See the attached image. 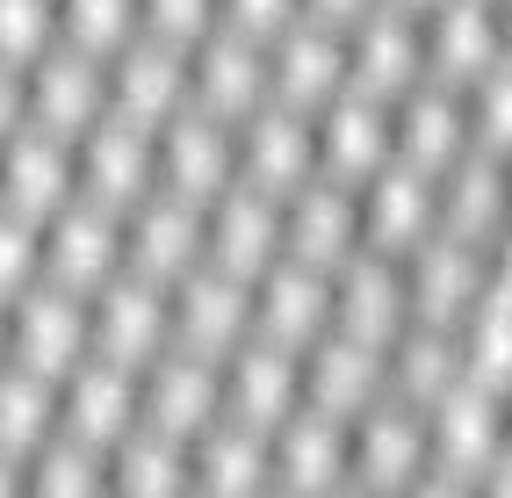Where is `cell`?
Returning a JSON list of instances; mask_svg holds the SVG:
<instances>
[{"instance_id":"obj_1","label":"cell","mask_w":512,"mask_h":498,"mask_svg":"<svg viewBox=\"0 0 512 498\" xmlns=\"http://www.w3.org/2000/svg\"><path fill=\"white\" fill-rule=\"evenodd\" d=\"M87 354H94V340H87V296H73V289H58V282L37 275L8 304V361L29 369V376H44V383H65Z\"/></svg>"},{"instance_id":"obj_2","label":"cell","mask_w":512,"mask_h":498,"mask_svg":"<svg viewBox=\"0 0 512 498\" xmlns=\"http://www.w3.org/2000/svg\"><path fill=\"white\" fill-rule=\"evenodd\" d=\"M426 477V412L375 397L347 419V491H419Z\"/></svg>"},{"instance_id":"obj_3","label":"cell","mask_w":512,"mask_h":498,"mask_svg":"<svg viewBox=\"0 0 512 498\" xmlns=\"http://www.w3.org/2000/svg\"><path fill=\"white\" fill-rule=\"evenodd\" d=\"M73 181H80V195L87 203H101V210H130L138 195H152L159 188V159H152V130L145 123H130V116H116V109H101L80 138H73Z\"/></svg>"},{"instance_id":"obj_4","label":"cell","mask_w":512,"mask_h":498,"mask_svg":"<svg viewBox=\"0 0 512 498\" xmlns=\"http://www.w3.org/2000/svg\"><path fill=\"white\" fill-rule=\"evenodd\" d=\"M397 275H404V311L419 325H448V332L476 311V296L491 282L484 246H469V239H455V231H440V224L397 260Z\"/></svg>"},{"instance_id":"obj_5","label":"cell","mask_w":512,"mask_h":498,"mask_svg":"<svg viewBox=\"0 0 512 498\" xmlns=\"http://www.w3.org/2000/svg\"><path fill=\"white\" fill-rule=\"evenodd\" d=\"M354 217H361V253L404 260L440 224V181L390 152L368 181H354Z\"/></svg>"},{"instance_id":"obj_6","label":"cell","mask_w":512,"mask_h":498,"mask_svg":"<svg viewBox=\"0 0 512 498\" xmlns=\"http://www.w3.org/2000/svg\"><path fill=\"white\" fill-rule=\"evenodd\" d=\"M166 325H174L181 347L224 361L253 332V282L217 268V260H195L181 282H166Z\"/></svg>"},{"instance_id":"obj_7","label":"cell","mask_w":512,"mask_h":498,"mask_svg":"<svg viewBox=\"0 0 512 498\" xmlns=\"http://www.w3.org/2000/svg\"><path fill=\"white\" fill-rule=\"evenodd\" d=\"M231 145H238V181L260 188V195H275V203L318 174L311 109H289V102H275V94L231 123Z\"/></svg>"},{"instance_id":"obj_8","label":"cell","mask_w":512,"mask_h":498,"mask_svg":"<svg viewBox=\"0 0 512 498\" xmlns=\"http://www.w3.org/2000/svg\"><path fill=\"white\" fill-rule=\"evenodd\" d=\"M296 369H303V405H318L332 419H354L375 397H390V347L361 340V332H339V325H325L296 354Z\"/></svg>"},{"instance_id":"obj_9","label":"cell","mask_w":512,"mask_h":498,"mask_svg":"<svg viewBox=\"0 0 512 498\" xmlns=\"http://www.w3.org/2000/svg\"><path fill=\"white\" fill-rule=\"evenodd\" d=\"M87 340H94V354L123 361V369H145V361L174 340V325H166V282L116 268L87 296Z\"/></svg>"},{"instance_id":"obj_10","label":"cell","mask_w":512,"mask_h":498,"mask_svg":"<svg viewBox=\"0 0 512 498\" xmlns=\"http://www.w3.org/2000/svg\"><path fill=\"white\" fill-rule=\"evenodd\" d=\"M303 405V369H296V347H275L246 332L224 361H217V412L260 426V434H275V426Z\"/></svg>"},{"instance_id":"obj_11","label":"cell","mask_w":512,"mask_h":498,"mask_svg":"<svg viewBox=\"0 0 512 498\" xmlns=\"http://www.w3.org/2000/svg\"><path fill=\"white\" fill-rule=\"evenodd\" d=\"M152 159H159V188L188 195V203H210L238 181V145H231V123L210 109H174L152 130Z\"/></svg>"},{"instance_id":"obj_12","label":"cell","mask_w":512,"mask_h":498,"mask_svg":"<svg viewBox=\"0 0 512 498\" xmlns=\"http://www.w3.org/2000/svg\"><path fill=\"white\" fill-rule=\"evenodd\" d=\"M188 102L210 109V116H224V123H238L246 109H260L267 102V44L246 37V29L210 22L188 44Z\"/></svg>"},{"instance_id":"obj_13","label":"cell","mask_w":512,"mask_h":498,"mask_svg":"<svg viewBox=\"0 0 512 498\" xmlns=\"http://www.w3.org/2000/svg\"><path fill=\"white\" fill-rule=\"evenodd\" d=\"M22 87H29V123L58 130V138H80V130L109 109V58H94V51L58 37L44 58L22 65Z\"/></svg>"},{"instance_id":"obj_14","label":"cell","mask_w":512,"mask_h":498,"mask_svg":"<svg viewBox=\"0 0 512 498\" xmlns=\"http://www.w3.org/2000/svg\"><path fill=\"white\" fill-rule=\"evenodd\" d=\"M426 80V51H419V15L397 8V0H375V8L347 29V87L375 94V102H397Z\"/></svg>"},{"instance_id":"obj_15","label":"cell","mask_w":512,"mask_h":498,"mask_svg":"<svg viewBox=\"0 0 512 498\" xmlns=\"http://www.w3.org/2000/svg\"><path fill=\"white\" fill-rule=\"evenodd\" d=\"M116 268H123V217L116 210L73 195L65 210L44 217V282L73 289V296H94Z\"/></svg>"},{"instance_id":"obj_16","label":"cell","mask_w":512,"mask_h":498,"mask_svg":"<svg viewBox=\"0 0 512 498\" xmlns=\"http://www.w3.org/2000/svg\"><path fill=\"white\" fill-rule=\"evenodd\" d=\"M138 419L159 426V434H202L217 419V354H195L181 340H166L145 369H138Z\"/></svg>"},{"instance_id":"obj_17","label":"cell","mask_w":512,"mask_h":498,"mask_svg":"<svg viewBox=\"0 0 512 498\" xmlns=\"http://www.w3.org/2000/svg\"><path fill=\"white\" fill-rule=\"evenodd\" d=\"M419 51H426V80L462 94L484 65L505 58L498 0H433V8L419 15Z\"/></svg>"},{"instance_id":"obj_18","label":"cell","mask_w":512,"mask_h":498,"mask_svg":"<svg viewBox=\"0 0 512 498\" xmlns=\"http://www.w3.org/2000/svg\"><path fill=\"white\" fill-rule=\"evenodd\" d=\"M202 260V203L174 188H152L123 210V268L152 282H181Z\"/></svg>"},{"instance_id":"obj_19","label":"cell","mask_w":512,"mask_h":498,"mask_svg":"<svg viewBox=\"0 0 512 498\" xmlns=\"http://www.w3.org/2000/svg\"><path fill=\"white\" fill-rule=\"evenodd\" d=\"M311 145H318V174L332 181H368L390 159V102H375L361 87H332L311 109Z\"/></svg>"},{"instance_id":"obj_20","label":"cell","mask_w":512,"mask_h":498,"mask_svg":"<svg viewBox=\"0 0 512 498\" xmlns=\"http://www.w3.org/2000/svg\"><path fill=\"white\" fill-rule=\"evenodd\" d=\"M332 325V275L311 268V260H289L275 253L267 268L253 275V332L275 347H311L318 332Z\"/></svg>"},{"instance_id":"obj_21","label":"cell","mask_w":512,"mask_h":498,"mask_svg":"<svg viewBox=\"0 0 512 498\" xmlns=\"http://www.w3.org/2000/svg\"><path fill=\"white\" fill-rule=\"evenodd\" d=\"M73 195H80L73 138H58V130H44V123H22V130L0 138V203H8V210L44 224L51 210L73 203Z\"/></svg>"},{"instance_id":"obj_22","label":"cell","mask_w":512,"mask_h":498,"mask_svg":"<svg viewBox=\"0 0 512 498\" xmlns=\"http://www.w3.org/2000/svg\"><path fill=\"white\" fill-rule=\"evenodd\" d=\"M275 253H282V203H275V195L231 181L224 195L202 203V260H217V268L253 282Z\"/></svg>"},{"instance_id":"obj_23","label":"cell","mask_w":512,"mask_h":498,"mask_svg":"<svg viewBox=\"0 0 512 498\" xmlns=\"http://www.w3.org/2000/svg\"><path fill=\"white\" fill-rule=\"evenodd\" d=\"M282 253L289 260H311V268H339L347 253H361V217H354V188L311 174L303 188L282 195Z\"/></svg>"},{"instance_id":"obj_24","label":"cell","mask_w":512,"mask_h":498,"mask_svg":"<svg viewBox=\"0 0 512 498\" xmlns=\"http://www.w3.org/2000/svg\"><path fill=\"white\" fill-rule=\"evenodd\" d=\"M109 109L145 123V130H159L174 109H188V51L138 29V37L109 58Z\"/></svg>"},{"instance_id":"obj_25","label":"cell","mask_w":512,"mask_h":498,"mask_svg":"<svg viewBox=\"0 0 512 498\" xmlns=\"http://www.w3.org/2000/svg\"><path fill=\"white\" fill-rule=\"evenodd\" d=\"M267 484L282 491H347V419L296 405L267 434Z\"/></svg>"},{"instance_id":"obj_26","label":"cell","mask_w":512,"mask_h":498,"mask_svg":"<svg viewBox=\"0 0 512 498\" xmlns=\"http://www.w3.org/2000/svg\"><path fill=\"white\" fill-rule=\"evenodd\" d=\"M58 426L109 455L130 426H138V369H123L109 354H87L80 369L58 383Z\"/></svg>"},{"instance_id":"obj_27","label":"cell","mask_w":512,"mask_h":498,"mask_svg":"<svg viewBox=\"0 0 512 498\" xmlns=\"http://www.w3.org/2000/svg\"><path fill=\"white\" fill-rule=\"evenodd\" d=\"M332 87H347V37L325 22H289L267 37V94L289 109H318Z\"/></svg>"},{"instance_id":"obj_28","label":"cell","mask_w":512,"mask_h":498,"mask_svg":"<svg viewBox=\"0 0 512 498\" xmlns=\"http://www.w3.org/2000/svg\"><path fill=\"white\" fill-rule=\"evenodd\" d=\"M390 152L404 166H419V174H448V166L469 152V116H462V94L455 87H433L419 80L412 94H397L390 102Z\"/></svg>"},{"instance_id":"obj_29","label":"cell","mask_w":512,"mask_h":498,"mask_svg":"<svg viewBox=\"0 0 512 498\" xmlns=\"http://www.w3.org/2000/svg\"><path fill=\"white\" fill-rule=\"evenodd\" d=\"M332 325L361 332V340H375V347H390L397 332L412 325L397 260H383V253H347V260H339V268H332Z\"/></svg>"},{"instance_id":"obj_30","label":"cell","mask_w":512,"mask_h":498,"mask_svg":"<svg viewBox=\"0 0 512 498\" xmlns=\"http://www.w3.org/2000/svg\"><path fill=\"white\" fill-rule=\"evenodd\" d=\"M188 491H267V434L217 412L188 434Z\"/></svg>"},{"instance_id":"obj_31","label":"cell","mask_w":512,"mask_h":498,"mask_svg":"<svg viewBox=\"0 0 512 498\" xmlns=\"http://www.w3.org/2000/svg\"><path fill=\"white\" fill-rule=\"evenodd\" d=\"M109 491H138V498H174L188 491V441L159 434V426H130L109 448Z\"/></svg>"},{"instance_id":"obj_32","label":"cell","mask_w":512,"mask_h":498,"mask_svg":"<svg viewBox=\"0 0 512 498\" xmlns=\"http://www.w3.org/2000/svg\"><path fill=\"white\" fill-rule=\"evenodd\" d=\"M455 354H462V376H476L484 390H512V296H498L484 282L476 311L455 325Z\"/></svg>"},{"instance_id":"obj_33","label":"cell","mask_w":512,"mask_h":498,"mask_svg":"<svg viewBox=\"0 0 512 498\" xmlns=\"http://www.w3.org/2000/svg\"><path fill=\"white\" fill-rule=\"evenodd\" d=\"M51 426H58V383L15 369V361H0V448L29 462Z\"/></svg>"},{"instance_id":"obj_34","label":"cell","mask_w":512,"mask_h":498,"mask_svg":"<svg viewBox=\"0 0 512 498\" xmlns=\"http://www.w3.org/2000/svg\"><path fill=\"white\" fill-rule=\"evenodd\" d=\"M29 491L37 498L109 491V455H101L94 441H80V434H65V426H51V434L37 441V455H29Z\"/></svg>"},{"instance_id":"obj_35","label":"cell","mask_w":512,"mask_h":498,"mask_svg":"<svg viewBox=\"0 0 512 498\" xmlns=\"http://www.w3.org/2000/svg\"><path fill=\"white\" fill-rule=\"evenodd\" d=\"M462 116H469V145L476 152L512 159V51L462 87Z\"/></svg>"},{"instance_id":"obj_36","label":"cell","mask_w":512,"mask_h":498,"mask_svg":"<svg viewBox=\"0 0 512 498\" xmlns=\"http://www.w3.org/2000/svg\"><path fill=\"white\" fill-rule=\"evenodd\" d=\"M58 37L94 58H116L138 37V0H58Z\"/></svg>"},{"instance_id":"obj_37","label":"cell","mask_w":512,"mask_h":498,"mask_svg":"<svg viewBox=\"0 0 512 498\" xmlns=\"http://www.w3.org/2000/svg\"><path fill=\"white\" fill-rule=\"evenodd\" d=\"M37 275H44V224L0 203V304H15Z\"/></svg>"},{"instance_id":"obj_38","label":"cell","mask_w":512,"mask_h":498,"mask_svg":"<svg viewBox=\"0 0 512 498\" xmlns=\"http://www.w3.org/2000/svg\"><path fill=\"white\" fill-rule=\"evenodd\" d=\"M58 44V0H0V58L29 65Z\"/></svg>"},{"instance_id":"obj_39","label":"cell","mask_w":512,"mask_h":498,"mask_svg":"<svg viewBox=\"0 0 512 498\" xmlns=\"http://www.w3.org/2000/svg\"><path fill=\"white\" fill-rule=\"evenodd\" d=\"M210 22H217V0H138V29H145V37L181 44V51H188Z\"/></svg>"},{"instance_id":"obj_40","label":"cell","mask_w":512,"mask_h":498,"mask_svg":"<svg viewBox=\"0 0 512 498\" xmlns=\"http://www.w3.org/2000/svg\"><path fill=\"white\" fill-rule=\"evenodd\" d=\"M217 22L224 29H246V37H275V29L296 22V0H217Z\"/></svg>"},{"instance_id":"obj_41","label":"cell","mask_w":512,"mask_h":498,"mask_svg":"<svg viewBox=\"0 0 512 498\" xmlns=\"http://www.w3.org/2000/svg\"><path fill=\"white\" fill-rule=\"evenodd\" d=\"M368 8H375V0H296L303 22H325V29H339V37H347V29H354Z\"/></svg>"},{"instance_id":"obj_42","label":"cell","mask_w":512,"mask_h":498,"mask_svg":"<svg viewBox=\"0 0 512 498\" xmlns=\"http://www.w3.org/2000/svg\"><path fill=\"white\" fill-rule=\"evenodd\" d=\"M22 123H29V87H22V65L0 58V138H8V130H22Z\"/></svg>"},{"instance_id":"obj_43","label":"cell","mask_w":512,"mask_h":498,"mask_svg":"<svg viewBox=\"0 0 512 498\" xmlns=\"http://www.w3.org/2000/svg\"><path fill=\"white\" fill-rule=\"evenodd\" d=\"M0 361H8V304H0Z\"/></svg>"},{"instance_id":"obj_44","label":"cell","mask_w":512,"mask_h":498,"mask_svg":"<svg viewBox=\"0 0 512 498\" xmlns=\"http://www.w3.org/2000/svg\"><path fill=\"white\" fill-rule=\"evenodd\" d=\"M397 8H412V15H426V8H433V0H397Z\"/></svg>"}]
</instances>
